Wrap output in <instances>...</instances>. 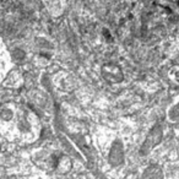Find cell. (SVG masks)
Instances as JSON below:
<instances>
[{
	"label": "cell",
	"mask_w": 179,
	"mask_h": 179,
	"mask_svg": "<svg viewBox=\"0 0 179 179\" xmlns=\"http://www.w3.org/2000/svg\"><path fill=\"white\" fill-rule=\"evenodd\" d=\"M178 5H179V3H178Z\"/></svg>",
	"instance_id": "6da1fadb"
}]
</instances>
